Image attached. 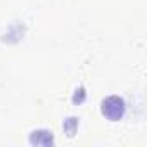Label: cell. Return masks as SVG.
<instances>
[{"mask_svg":"<svg viewBox=\"0 0 147 147\" xmlns=\"http://www.w3.org/2000/svg\"><path fill=\"white\" fill-rule=\"evenodd\" d=\"M102 114L111 119V121H118L123 118L125 114V102L119 97H107L102 102Z\"/></svg>","mask_w":147,"mask_h":147,"instance_id":"obj_1","label":"cell"}]
</instances>
